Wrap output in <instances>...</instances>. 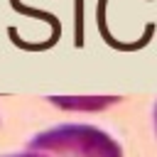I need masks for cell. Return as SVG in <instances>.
Instances as JSON below:
<instances>
[{"label": "cell", "mask_w": 157, "mask_h": 157, "mask_svg": "<svg viewBox=\"0 0 157 157\" xmlns=\"http://www.w3.org/2000/svg\"><path fill=\"white\" fill-rule=\"evenodd\" d=\"M7 157H47V155H37V152H22V155H7Z\"/></svg>", "instance_id": "7a4b0ae2"}, {"label": "cell", "mask_w": 157, "mask_h": 157, "mask_svg": "<svg viewBox=\"0 0 157 157\" xmlns=\"http://www.w3.org/2000/svg\"><path fill=\"white\" fill-rule=\"evenodd\" d=\"M155 130H157V103H155Z\"/></svg>", "instance_id": "3957f363"}, {"label": "cell", "mask_w": 157, "mask_h": 157, "mask_svg": "<svg viewBox=\"0 0 157 157\" xmlns=\"http://www.w3.org/2000/svg\"><path fill=\"white\" fill-rule=\"evenodd\" d=\"M27 152L47 157H123L120 145L105 130L86 123H66L37 132L27 142Z\"/></svg>", "instance_id": "6da1fadb"}]
</instances>
